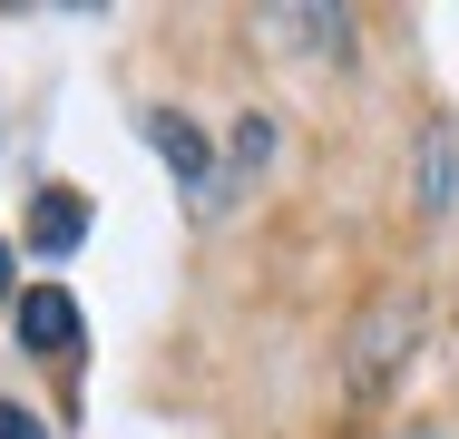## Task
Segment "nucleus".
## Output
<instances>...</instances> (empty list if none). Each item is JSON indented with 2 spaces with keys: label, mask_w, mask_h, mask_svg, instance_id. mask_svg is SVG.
<instances>
[{
  "label": "nucleus",
  "mask_w": 459,
  "mask_h": 439,
  "mask_svg": "<svg viewBox=\"0 0 459 439\" xmlns=\"http://www.w3.org/2000/svg\"><path fill=\"white\" fill-rule=\"evenodd\" d=\"M411 342H420V313H411V303H381L362 332H352V400H381Z\"/></svg>",
  "instance_id": "obj_1"
},
{
  "label": "nucleus",
  "mask_w": 459,
  "mask_h": 439,
  "mask_svg": "<svg viewBox=\"0 0 459 439\" xmlns=\"http://www.w3.org/2000/svg\"><path fill=\"white\" fill-rule=\"evenodd\" d=\"M147 147L167 157V176H177L186 195H205V205H215V147H205V127H195V117H177V108H147Z\"/></svg>",
  "instance_id": "obj_2"
},
{
  "label": "nucleus",
  "mask_w": 459,
  "mask_h": 439,
  "mask_svg": "<svg viewBox=\"0 0 459 439\" xmlns=\"http://www.w3.org/2000/svg\"><path fill=\"white\" fill-rule=\"evenodd\" d=\"M20 351H49V361H69V351H79V303H69L59 283L20 293Z\"/></svg>",
  "instance_id": "obj_3"
},
{
  "label": "nucleus",
  "mask_w": 459,
  "mask_h": 439,
  "mask_svg": "<svg viewBox=\"0 0 459 439\" xmlns=\"http://www.w3.org/2000/svg\"><path fill=\"white\" fill-rule=\"evenodd\" d=\"M30 245H39V254H79V245H89V195L39 185V195H30Z\"/></svg>",
  "instance_id": "obj_4"
},
{
  "label": "nucleus",
  "mask_w": 459,
  "mask_h": 439,
  "mask_svg": "<svg viewBox=\"0 0 459 439\" xmlns=\"http://www.w3.org/2000/svg\"><path fill=\"white\" fill-rule=\"evenodd\" d=\"M450 176H459V137L450 127H420V215L450 205Z\"/></svg>",
  "instance_id": "obj_5"
},
{
  "label": "nucleus",
  "mask_w": 459,
  "mask_h": 439,
  "mask_svg": "<svg viewBox=\"0 0 459 439\" xmlns=\"http://www.w3.org/2000/svg\"><path fill=\"white\" fill-rule=\"evenodd\" d=\"M264 30H274V39H303V49H342V39H352L342 10H274Z\"/></svg>",
  "instance_id": "obj_6"
},
{
  "label": "nucleus",
  "mask_w": 459,
  "mask_h": 439,
  "mask_svg": "<svg viewBox=\"0 0 459 439\" xmlns=\"http://www.w3.org/2000/svg\"><path fill=\"white\" fill-rule=\"evenodd\" d=\"M274 167V117H235V176Z\"/></svg>",
  "instance_id": "obj_7"
},
{
  "label": "nucleus",
  "mask_w": 459,
  "mask_h": 439,
  "mask_svg": "<svg viewBox=\"0 0 459 439\" xmlns=\"http://www.w3.org/2000/svg\"><path fill=\"white\" fill-rule=\"evenodd\" d=\"M0 439H49V430H39L30 410H10V400H0Z\"/></svg>",
  "instance_id": "obj_8"
},
{
  "label": "nucleus",
  "mask_w": 459,
  "mask_h": 439,
  "mask_svg": "<svg viewBox=\"0 0 459 439\" xmlns=\"http://www.w3.org/2000/svg\"><path fill=\"white\" fill-rule=\"evenodd\" d=\"M0 293H10V245H0Z\"/></svg>",
  "instance_id": "obj_9"
}]
</instances>
